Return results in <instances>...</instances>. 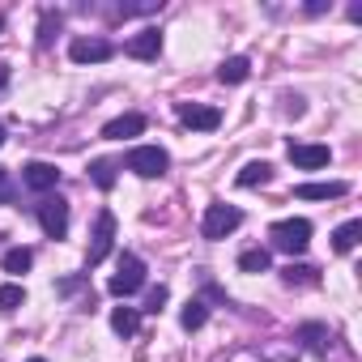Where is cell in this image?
<instances>
[{
  "mask_svg": "<svg viewBox=\"0 0 362 362\" xmlns=\"http://www.w3.org/2000/svg\"><path fill=\"white\" fill-rule=\"evenodd\" d=\"M269 239H273L277 252L298 256V252H307V243H311V222H307V218H286V222H277V226L269 230Z\"/></svg>",
  "mask_w": 362,
  "mask_h": 362,
  "instance_id": "1",
  "label": "cell"
},
{
  "mask_svg": "<svg viewBox=\"0 0 362 362\" xmlns=\"http://www.w3.org/2000/svg\"><path fill=\"white\" fill-rule=\"evenodd\" d=\"M124 166H128L132 175H141V179H158V175H166L170 158H166L162 145H136V149H128Z\"/></svg>",
  "mask_w": 362,
  "mask_h": 362,
  "instance_id": "2",
  "label": "cell"
},
{
  "mask_svg": "<svg viewBox=\"0 0 362 362\" xmlns=\"http://www.w3.org/2000/svg\"><path fill=\"white\" fill-rule=\"evenodd\" d=\"M141 286H145V260H141V256H132V252H124V256H119L115 277L107 281V290H111L115 298H128V294H136Z\"/></svg>",
  "mask_w": 362,
  "mask_h": 362,
  "instance_id": "3",
  "label": "cell"
},
{
  "mask_svg": "<svg viewBox=\"0 0 362 362\" xmlns=\"http://www.w3.org/2000/svg\"><path fill=\"white\" fill-rule=\"evenodd\" d=\"M239 226H243V214H239L235 205H209V209H205V222H201V235L218 243V239L235 235Z\"/></svg>",
  "mask_w": 362,
  "mask_h": 362,
  "instance_id": "4",
  "label": "cell"
},
{
  "mask_svg": "<svg viewBox=\"0 0 362 362\" xmlns=\"http://www.w3.org/2000/svg\"><path fill=\"white\" fill-rule=\"evenodd\" d=\"M111 243H115V214H98L94 218V235H90V252H86V269H94V264H103L107 256H111Z\"/></svg>",
  "mask_w": 362,
  "mask_h": 362,
  "instance_id": "5",
  "label": "cell"
},
{
  "mask_svg": "<svg viewBox=\"0 0 362 362\" xmlns=\"http://www.w3.org/2000/svg\"><path fill=\"white\" fill-rule=\"evenodd\" d=\"M39 226L52 239H64L69 235V201L64 197H43L39 201Z\"/></svg>",
  "mask_w": 362,
  "mask_h": 362,
  "instance_id": "6",
  "label": "cell"
},
{
  "mask_svg": "<svg viewBox=\"0 0 362 362\" xmlns=\"http://www.w3.org/2000/svg\"><path fill=\"white\" fill-rule=\"evenodd\" d=\"M22 184L30 192H52L60 184V166H52V162H26L22 166Z\"/></svg>",
  "mask_w": 362,
  "mask_h": 362,
  "instance_id": "7",
  "label": "cell"
},
{
  "mask_svg": "<svg viewBox=\"0 0 362 362\" xmlns=\"http://www.w3.org/2000/svg\"><path fill=\"white\" fill-rule=\"evenodd\" d=\"M179 119H184L188 128H197V132H214L222 124V111L201 107V103H179Z\"/></svg>",
  "mask_w": 362,
  "mask_h": 362,
  "instance_id": "8",
  "label": "cell"
},
{
  "mask_svg": "<svg viewBox=\"0 0 362 362\" xmlns=\"http://www.w3.org/2000/svg\"><path fill=\"white\" fill-rule=\"evenodd\" d=\"M111 43L107 39H77L73 47H69V56H73V64H103V60H111Z\"/></svg>",
  "mask_w": 362,
  "mask_h": 362,
  "instance_id": "9",
  "label": "cell"
},
{
  "mask_svg": "<svg viewBox=\"0 0 362 362\" xmlns=\"http://www.w3.org/2000/svg\"><path fill=\"white\" fill-rule=\"evenodd\" d=\"M294 341H303L311 354H320V358H328V349H332V332L324 328V324H303L298 332H294Z\"/></svg>",
  "mask_w": 362,
  "mask_h": 362,
  "instance_id": "10",
  "label": "cell"
},
{
  "mask_svg": "<svg viewBox=\"0 0 362 362\" xmlns=\"http://www.w3.org/2000/svg\"><path fill=\"white\" fill-rule=\"evenodd\" d=\"M158 52H162V35L153 26H145L136 39H128V56H136V60H158Z\"/></svg>",
  "mask_w": 362,
  "mask_h": 362,
  "instance_id": "11",
  "label": "cell"
},
{
  "mask_svg": "<svg viewBox=\"0 0 362 362\" xmlns=\"http://www.w3.org/2000/svg\"><path fill=\"white\" fill-rule=\"evenodd\" d=\"M328 145H290V162L303 166V170H315V166H328Z\"/></svg>",
  "mask_w": 362,
  "mask_h": 362,
  "instance_id": "12",
  "label": "cell"
},
{
  "mask_svg": "<svg viewBox=\"0 0 362 362\" xmlns=\"http://www.w3.org/2000/svg\"><path fill=\"white\" fill-rule=\"evenodd\" d=\"M141 132H145V115H136V111L132 115H119V119H111L103 128L107 141H124V136H141Z\"/></svg>",
  "mask_w": 362,
  "mask_h": 362,
  "instance_id": "13",
  "label": "cell"
},
{
  "mask_svg": "<svg viewBox=\"0 0 362 362\" xmlns=\"http://www.w3.org/2000/svg\"><path fill=\"white\" fill-rule=\"evenodd\" d=\"M345 192H349V184H341V179H332V184H303V188H298L303 201H337V197H345Z\"/></svg>",
  "mask_w": 362,
  "mask_h": 362,
  "instance_id": "14",
  "label": "cell"
},
{
  "mask_svg": "<svg viewBox=\"0 0 362 362\" xmlns=\"http://www.w3.org/2000/svg\"><path fill=\"white\" fill-rule=\"evenodd\" d=\"M247 73H252L247 56H230V60H222V69H218V81H222V86H239V81H247Z\"/></svg>",
  "mask_w": 362,
  "mask_h": 362,
  "instance_id": "15",
  "label": "cell"
},
{
  "mask_svg": "<svg viewBox=\"0 0 362 362\" xmlns=\"http://www.w3.org/2000/svg\"><path fill=\"white\" fill-rule=\"evenodd\" d=\"M205 320H209V303H205V298H188V303H184V315H179V324H184L188 332H197Z\"/></svg>",
  "mask_w": 362,
  "mask_h": 362,
  "instance_id": "16",
  "label": "cell"
},
{
  "mask_svg": "<svg viewBox=\"0 0 362 362\" xmlns=\"http://www.w3.org/2000/svg\"><path fill=\"white\" fill-rule=\"evenodd\" d=\"M269 179H273V166L269 162H247L239 170V188H256V184H269Z\"/></svg>",
  "mask_w": 362,
  "mask_h": 362,
  "instance_id": "17",
  "label": "cell"
},
{
  "mask_svg": "<svg viewBox=\"0 0 362 362\" xmlns=\"http://www.w3.org/2000/svg\"><path fill=\"white\" fill-rule=\"evenodd\" d=\"M281 281L286 286H315L320 281V269H311V264H286L281 269Z\"/></svg>",
  "mask_w": 362,
  "mask_h": 362,
  "instance_id": "18",
  "label": "cell"
},
{
  "mask_svg": "<svg viewBox=\"0 0 362 362\" xmlns=\"http://www.w3.org/2000/svg\"><path fill=\"white\" fill-rule=\"evenodd\" d=\"M136 324H141V311H136V307H115V311H111V328H115L119 337H132Z\"/></svg>",
  "mask_w": 362,
  "mask_h": 362,
  "instance_id": "19",
  "label": "cell"
},
{
  "mask_svg": "<svg viewBox=\"0 0 362 362\" xmlns=\"http://www.w3.org/2000/svg\"><path fill=\"white\" fill-rule=\"evenodd\" d=\"M358 235H362V222L354 218V222H345V226H337V230H332V247H337V252H354Z\"/></svg>",
  "mask_w": 362,
  "mask_h": 362,
  "instance_id": "20",
  "label": "cell"
},
{
  "mask_svg": "<svg viewBox=\"0 0 362 362\" xmlns=\"http://www.w3.org/2000/svg\"><path fill=\"white\" fill-rule=\"evenodd\" d=\"M269 264H273V256H269L264 247H247V252L239 256V269H243V273H269Z\"/></svg>",
  "mask_w": 362,
  "mask_h": 362,
  "instance_id": "21",
  "label": "cell"
},
{
  "mask_svg": "<svg viewBox=\"0 0 362 362\" xmlns=\"http://www.w3.org/2000/svg\"><path fill=\"white\" fill-rule=\"evenodd\" d=\"M90 179H94L103 192L115 188V162H111V158H94V162H90Z\"/></svg>",
  "mask_w": 362,
  "mask_h": 362,
  "instance_id": "22",
  "label": "cell"
},
{
  "mask_svg": "<svg viewBox=\"0 0 362 362\" xmlns=\"http://www.w3.org/2000/svg\"><path fill=\"white\" fill-rule=\"evenodd\" d=\"M0 264H5V273H26V269L35 264V252H30V247H9Z\"/></svg>",
  "mask_w": 362,
  "mask_h": 362,
  "instance_id": "23",
  "label": "cell"
},
{
  "mask_svg": "<svg viewBox=\"0 0 362 362\" xmlns=\"http://www.w3.org/2000/svg\"><path fill=\"white\" fill-rule=\"evenodd\" d=\"M22 303H26V290L22 286H0V307H5V311H13Z\"/></svg>",
  "mask_w": 362,
  "mask_h": 362,
  "instance_id": "24",
  "label": "cell"
},
{
  "mask_svg": "<svg viewBox=\"0 0 362 362\" xmlns=\"http://www.w3.org/2000/svg\"><path fill=\"white\" fill-rule=\"evenodd\" d=\"M153 9H162V0H136V5H119L124 18H132V13H153Z\"/></svg>",
  "mask_w": 362,
  "mask_h": 362,
  "instance_id": "25",
  "label": "cell"
},
{
  "mask_svg": "<svg viewBox=\"0 0 362 362\" xmlns=\"http://www.w3.org/2000/svg\"><path fill=\"white\" fill-rule=\"evenodd\" d=\"M13 197H18V188H13L9 170H0V205H13Z\"/></svg>",
  "mask_w": 362,
  "mask_h": 362,
  "instance_id": "26",
  "label": "cell"
},
{
  "mask_svg": "<svg viewBox=\"0 0 362 362\" xmlns=\"http://www.w3.org/2000/svg\"><path fill=\"white\" fill-rule=\"evenodd\" d=\"M166 298H170V294H166V286H158V290H149V298H145V311H153V315H158Z\"/></svg>",
  "mask_w": 362,
  "mask_h": 362,
  "instance_id": "27",
  "label": "cell"
},
{
  "mask_svg": "<svg viewBox=\"0 0 362 362\" xmlns=\"http://www.w3.org/2000/svg\"><path fill=\"white\" fill-rule=\"evenodd\" d=\"M52 30H60V13H43V35H39V43H52Z\"/></svg>",
  "mask_w": 362,
  "mask_h": 362,
  "instance_id": "28",
  "label": "cell"
},
{
  "mask_svg": "<svg viewBox=\"0 0 362 362\" xmlns=\"http://www.w3.org/2000/svg\"><path fill=\"white\" fill-rule=\"evenodd\" d=\"M77 286H81V277H69V281H60V286H56V290H60V294H73V290H77Z\"/></svg>",
  "mask_w": 362,
  "mask_h": 362,
  "instance_id": "29",
  "label": "cell"
},
{
  "mask_svg": "<svg viewBox=\"0 0 362 362\" xmlns=\"http://www.w3.org/2000/svg\"><path fill=\"white\" fill-rule=\"evenodd\" d=\"M5 86H9V69H5V64H0V90H5Z\"/></svg>",
  "mask_w": 362,
  "mask_h": 362,
  "instance_id": "30",
  "label": "cell"
},
{
  "mask_svg": "<svg viewBox=\"0 0 362 362\" xmlns=\"http://www.w3.org/2000/svg\"><path fill=\"white\" fill-rule=\"evenodd\" d=\"M0 145H5V124H0Z\"/></svg>",
  "mask_w": 362,
  "mask_h": 362,
  "instance_id": "31",
  "label": "cell"
},
{
  "mask_svg": "<svg viewBox=\"0 0 362 362\" xmlns=\"http://www.w3.org/2000/svg\"><path fill=\"white\" fill-rule=\"evenodd\" d=\"M30 362H43V358H30Z\"/></svg>",
  "mask_w": 362,
  "mask_h": 362,
  "instance_id": "32",
  "label": "cell"
}]
</instances>
